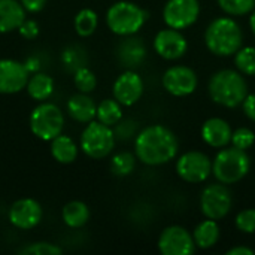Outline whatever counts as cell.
<instances>
[{
    "label": "cell",
    "mask_w": 255,
    "mask_h": 255,
    "mask_svg": "<svg viewBox=\"0 0 255 255\" xmlns=\"http://www.w3.org/2000/svg\"><path fill=\"white\" fill-rule=\"evenodd\" d=\"M136 157L148 166H161L173 160L178 154V139L175 133L160 124L143 128L134 142Z\"/></svg>",
    "instance_id": "1"
},
{
    "label": "cell",
    "mask_w": 255,
    "mask_h": 255,
    "mask_svg": "<svg viewBox=\"0 0 255 255\" xmlns=\"http://www.w3.org/2000/svg\"><path fill=\"white\" fill-rule=\"evenodd\" d=\"M208 91L217 105L224 108H236L242 105L248 96V84L241 72L224 69L211 76Z\"/></svg>",
    "instance_id": "2"
},
{
    "label": "cell",
    "mask_w": 255,
    "mask_h": 255,
    "mask_svg": "<svg viewBox=\"0 0 255 255\" xmlns=\"http://www.w3.org/2000/svg\"><path fill=\"white\" fill-rule=\"evenodd\" d=\"M244 33L241 25L227 16L214 19L205 33V42L208 49L220 57H229L236 54L242 48Z\"/></svg>",
    "instance_id": "3"
},
{
    "label": "cell",
    "mask_w": 255,
    "mask_h": 255,
    "mask_svg": "<svg viewBox=\"0 0 255 255\" xmlns=\"http://www.w3.org/2000/svg\"><path fill=\"white\" fill-rule=\"evenodd\" d=\"M251 167V160L247 151L233 148L221 149L214 163L212 173L221 184H236L247 176Z\"/></svg>",
    "instance_id": "4"
},
{
    "label": "cell",
    "mask_w": 255,
    "mask_h": 255,
    "mask_svg": "<svg viewBox=\"0 0 255 255\" xmlns=\"http://www.w3.org/2000/svg\"><path fill=\"white\" fill-rule=\"evenodd\" d=\"M148 18L146 10L131 1H117L106 13V24L118 36H131L137 33Z\"/></svg>",
    "instance_id": "5"
},
{
    "label": "cell",
    "mask_w": 255,
    "mask_h": 255,
    "mask_svg": "<svg viewBox=\"0 0 255 255\" xmlns=\"http://www.w3.org/2000/svg\"><path fill=\"white\" fill-rule=\"evenodd\" d=\"M64 127V115L54 103H40L31 111L30 130L42 140H52L61 134Z\"/></svg>",
    "instance_id": "6"
},
{
    "label": "cell",
    "mask_w": 255,
    "mask_h": 255,
    "mask_svg": "<svg viewBox=\"0 0 255 255\" xmlns=\"http://www.w3.org/2000/svg\"><path fill=\"white\" fill-rule=\"evenodd\" d=\"M115 145V133L109 126L100 121H91L87 124L81 134V148L85 155L94 160L109 155Z\"/></svg>",
    "instance_id": "7"
},
{
    "label": "cell",
    "mask_w": 255,
    "mask_h": 255,
    "mask_svg": "<svg viewBox=\"0 0 255 255\" xmlns=\"http://www.w3.org/2000/svg\"><path fill=\"white\" fill-rule=\"evenodd\" d=\"M200 208L206 218L221 220L232 209V194L224 184L208 185L200 196Z\"/></svg>",
    "instance_id": "8"
},
{
    "label": "cell",
    "mask_w": 255,
    "mask_h": 255,
    "mask_svg": "<svg viewBox=\"0 0 255 255\" xmlns=\"http://www.w3.org/2000/svg\"><path fill=\"white\" fill-rule=\"evenodd\" d=\"M176 173L181 179L190 184H199L212 173V163L209 157L200 151H190L179 157L176 163Z\"/></svg>",
    "instance_id": "9"
},
{
    "label": "cell",
    "mask_w": 255,
    "mask_h": 255,
    "mask_svg": "<svg viewBox=\"0 0 255 255\" xmlns=\"http://www.w3.org/2000/svg\"><path fill=\"white\" fill-rule=\"evenodd\" d=\"M200 13L199 0H167L163 9V18L167 27L184 30L193 25Z\"/></svg>",
    "instance_id": "10"
},
{
    "label": "cell",
    "mask_w": 255,
    "mask_h": 255,
    "mask_svg": "<svg viewBox=\"0 0 255 255\" xmlns=\"http://www.w3.org/2000/svg\"><path fill=\"white\" fill-rule=\"evenodd\" d=\"M158 250L163 255H191L196 251V242L187 229L170 226L161 232Z\"/></svg>",
    "instance_id": "11"
},
{
    "label": "cell",
    "mask_w": 255,
    "mask_h": 255,
    "mask_svg": "<svg viewBox=\"0 0 255 255\" xmlns=\"http://www.w3.org/2000/svg\"><path fill=\"white\" fill-rule=\"evenodd\" d=\"M163 87L167 93L175 97H185L196 91L197 75L193 69L187 66L169 67L163 75Z\"/></svg>",
    "instance_id": "12"
},
{
    "label": "cell",
    "mask_w": 255,
    "mask_h": 255,
    "mask_svg": "<svg viewBox=\"0 0 255 255\" xmlns=\"http://www.w3.org/2000/svg\"><path fill=\"white\" fill-rule=\"evenodd\" d=\"M30 73L24 63L10 58L0 60V94H15L25 88Z\"/></svg>",
    "instance_id": "13"
},
{
    "label": "cell",
    "mask_w": 255,
    "mask_h": 255,
    "mask_svg": "<svg viewBox=\"0 0 255 255\" xmlns=\"http://www.w3.org/2000/svg\"><path fill=\"white\" fill-rule=\"evenodd\" d=\"M43 211L34 199H19L9 209V221L19 230L34 229L42 220Z\"/></svg>",
    "instance_id": "14"
},
{
    "label": "cell",
    "mask_w": 255,
    "mask_h": 255,
    "mask_svg": "<svg viewBox=\"0 0 255 255\" xmlns=\"http://www.w3.org/2000/svg\"><path fill=\"white\" fill-rule=\"evenodd\" d=\"M154 49L164 60H178L187 52L188 43L179 30L169 27L155 34Z\"/></svg>",
    "instance_id": "15"
},
{
    "label": "cell",
    "mask_w": 255,
    "mask_h": 255,
    "mask_svg": "<svg viewBox=\"0 0 255 255\" xmlns=\"http://www.w3.org/2000/svg\"><path fill=\"white\" fill-rule=\"evenodd\" d=\"M143 93L142 78L131 69L121 73L114 84V99L118 100L123 106L134 105Z\"/></svg>",
    "instance_id": "16"
},
{
    "label": "cell",
    "mask_w": 255,
    "mask_h": 255,
    "mask_svg": "<svg viewBox=\"0 0 255 255\" xmlns=\"http://www.w3.org/2000/svg\"><path fill=\"white\" fill-rule=\"evenodd\" d=\"M117 57L120 63L127 69H134L140 66L146 57V48L140 37L127 36L123 39L117 48Z\"/></svg>",
    "instance_id": "17"
},
{
    "label": "cell",
    "mask_w": 255,
    "mask_h": 255,
    "mask_svg": "<svg viewBox=\"0 0 255 255\" xmlns=\"http://www.w3.org/2000/svg\"><path fill=\"white\" fill-rule=\"evenodd\" d=\"M232 127L223 118H209L202 127V139L212 148H224L232 142Z\"/></svg>",
    "instance_id": "18"
},
{
    "label": "cell",
    "mask_w": 255,
    "mask_h": 255,
    "mask_svg": "<svg viewBox=\"0 0 255 255\" xmlns=\"http://www.w3.org/2000/svg\"><path fill=\"white\" fill-rule=\"evenodd\" d=\"M25 19V9L18 0H0V33L18 30Z\"/></svg>",
    "instance_id": "19"
},
{
    "label": "cell",
    "mask_w": 255,
    "mask_h": 255,
    "mask_svg": "<svg viewBox=\"0 0 255 255\" xmlns=\"http://www.w3.org/2000/svg\"><path fill=\"white\" fill-rule=\"evenodd\" d=\"M67 112H69L70 118L75 120L76 123L88 124L96 118L97 106L91 97H88L85 93H79L69 99Z\"/></svg>",
    "instance_id": "20"
},
{
    "label": "cell",
    "mask_w": 255,
    "mask_h": 255,
    "mask_svg": "<svg viewBox=\"0 0 255 255\" xmlns=\"http://www.w3.org/2000/svg\"><path fill=\"white\" fill-rule=\"evenodd\" d=\"M51 154L58 163L70 164L78 157V146L69 136L58 134L51 140Z\"/></svg>",
    "instance_id": "21"
},
{
    "label": "cell",
    "mask_w": 255,
    "mask_h": 255,
    "mask_svg": "<svg viewBox=\"0 0 255 255\" xmlns=\"http://www.w3.org/2000/svg\"><path fill=\"white\" fill-rule=\"evenodd\" d=\"M196 247L202 250H209L217 245L220 241V226L217 224L215 220H205L202 221L193 233Z\"/></svg>",
    "instance_id": "22"
},
{
    "label": "cell",
    "mask_w": 255,
    "mask_h": 255,
    "mask_svg": "<svg viewBox=\"0 0 255 255\" xmlns=\"http://www.w3.org/2000/svg\"><path fill=\"white\" fill-rule=\"evenodd\" d=\"M63 221L67 227L70 229H79L85 226L90 220V209L85 203L79 200L69 202L61 212Z\"/></svg>",
    "instance_id": "23"
},
{
    "label": "cell",
    "mask_w": 255,
    "mask_h": 255,
    "mask_svg": "<svg viewBox=\"0 0 255 255\" xmlns=\"http://www.w3.org/2000/svg\"><path fill=\"white\" fill-rule=\"evenodd\" d=\"M25 88H27L28 96L33 100L43 102L51 97V94L54 91V81L51 76H48L45 73H34L33 76L28 78Z\"/></svg>",
    "instance_id": "24"
},
{
    "label": "cell",
    "mask_w": 255,
    "mask_h": 255,
    "mask_svg": "<svg viewBox=\"0 0 255 255\" xmlns=\"http://www.w3.org/2000/svg\"><path fill=\"white\" fill-rule=\"evenodd\" d=\"M121 103L118 100H112V99H105L103 102H100V105L97 106V120L105 124V126H117V123L121 121L123 118V109H121Z\"/></svg>",
    "instance_id": "25"
},
{
    "label": "cell",
    "mask_w": 255,
    "mask_h": 255,
    "mask_svg": "<svg viewBox=\"0 0 255 255\" xmlns=\"http://www.w3.org/2000/svg\"><path fill=\"white\" fill-rule=\"evenodd\" d=\"M99 24V16L91 9H82L75 16V30L81 37L91 36Z\"/></svg>",
    "instance_id": "26"
},
{
    "label": "cell",
    "mask_w": 255,
    "mask_h": 255,
    "mask_svg": "<svg viewBox=\"0 0 255 255\" xmlns=\"http://www.w3.org/2000/svg\"><path fill=\"white\" fill-rule=\"evenodd\" d=\"M61 61L67 72H76L81 67H85L87 64V54L85 49L79 45H70L67 46L61 54Z\"/></svg>",
    "instance_id": "27"
},
{
    "label": "cell",
    "mask_w": 255,
    "mask_h": 255,
    "mask_svg": "<svg viewBox=\"0 0 255 255\" xmlns=\"http://www.w3.org/2000/svg\"><path fill=\"white\" fill-rule=\"evenodd\" d=\"M235 64L242 75L255 76V48L245 46L235 54Z\"/></svg>",
    "instance_id": "28"
},
{
    "label": "cell",
    "mask_w": 255,
    "mask_h": 255,
    "mask_svg": "<svg viewBox=\"0 0 255 255\" xmlns=\"http://www.w3.org/2000/svg\"><path fill=\"white\" fill-rule=\"evenodd\" d=\"M136 157L131 152H120L114 155L111 161V169L117 176H127L134 170Z\"/></svg>",
    "instance_id": "29"
},
{
    "label": "cell",
    "mask_w": 255,
    "mask_h": 255,
    "mask_svg": "<svg viewBox=\"0 0 255 255\" xmlns=\"http://www.w3.org/2000/svg\"><path fill=\"white\" fill-rule=\"evenodd\" d=\"M217 1L226 13L233 16L250 13L255 7V0H217Z\"/></svg>",
    "instance_id": "30"
},
{
    "label": "cell",
    "mask_w": 255,
    "mask_h": 255,
    "mask_svg": "<svg viewBox=\"0 0 255 255\" xmlns=\"http://www.w3.org/2000/svg\"><path fill=\"white\" fill-rule=\"evenodd\" d=\"M73 81H75V85L76 88L81 91V93H91L94 91L96 85H97V78L96 75L85 66V67H81L75 72V76H73Z\"/></svg>",
    "instance_id": "31"
},
{
    "label": "cell",
    "mask_w": 255,
    "mask_h": 255,
    "mask_svg": "<svg viewBox=\"0 0 255 255\" xmlns=\"http://www.w3.org/2000/svg\"><path fill=\"white\" fill-rule=\"evenodd\" d=\"M18 253L22 255H60L63 250L58 245L49 242H36V244L25 245Z\"/></svg>",
    "instance_id": "32"
},
{
    "label": "cell",
    "mask_w": 255,
    "mask_h": 255,
    "mask_svg": "<svg viewBox=\"0 0 255 255\" xmlns=\"http://www.w3.org/2000/svg\"><path fill=\"white\" fill-rule=\"evenodd\" d=\"M255 142L254 131L248 127H239L238 130L233 131L232 134V143L233 146L247 151L248 148H251Z\"/></svg>",
    "instance_id": "33"
},
{
    "label": "cell",
    "mask_w": 255,
    "mask_h": 255,
    "mask_svg": "<svg viewBox=\"0 0 255 255\" xmlns=\"http://www.w3.org/2000/svg\"><path fill=\"white\" fill-rule=\"evenodd\" d=\"M236 227L242 233H255V209L241 211L236 217Z\"/></svg>",
    "instance_id": "34"
},
{
    "label": "cell",
    "mask_w": 255,
    "mask_h": 255,
    "mask_svg": "<svg viewBox=\"0 0 255 255\" xmlns=\"http://www.w3.org/2000/svg\"><path fill=\"white\" fill-rule=\"evenodd\" d=\"M136 130H137V123L136 121L124 120V121L117 123V128L114 130V133H115V137H118L121 140H124V139L127 140L134 134Z\"/></svg>",
    "instance_id": "35"
},
{
    "label": "cell",
    "mask_w": 255,
    "mask_h": 255,
    "mask_svg": "<svg viewBox=\"0 0 255 255\" xmlns=\"http://www.w3.org/2000/svg\"><path fill=\"white\" fill-rule=\"evenodd\" d=\"M19 34L25 39H34L39 34V24L34 19H24L18 28Z\"/></svg>",
    "instance_id": "36"
},
{
    "label": "cell",
    "mask_w": 255,
    "mask_h": 255,
    "mask_svg": "<svg viewBox=\"0 0 255 255\" xmlns=\"http://www.w3.org/2000/svg\"><path fill=\"white\" fill-rule=\"evenodd\" d=\"M242 105H244L245 115L255 123V94H248Z\"/></svg>",
    "instance_id": "37"
},
{
    "label": "cell",
    "mask_w": 255,
    "mask_h": 255,
    "mask_svg": "<svg viewBox=\"0 0 255 255\" xmlns=\"http://www.w3.org/2000/svg\"><path fill=\"white\" fill-rule=\"evenodd\" d=\"M19 1L24 6V9L27 12H31V13L40 12L46 4V0H19Z\"/></svg>",
    "instance_id": "38"
},
{
    "label": "cell",
    "mask_w": 255,
    "mask_h": 255,
    "mask_svg": "<svg viewBox=\"0 0 255 255\" xmlns=\"http://www.w3.org/2000/svg\"><path fill=\"white\" fill-rule=\"evenodd\" d=\"M24 66H25V69L28 70V73H34V72H37L39 67H40L39 60H37L36 57H30V58L24 63Z\"/></svg>",
    "instance_id": "39"
},
{
    "label": "cell",
    "mask_w": 255,
    "mask_h": 255,
    "mask_svg": "<svg viewBox=\"0 0 255 255\" xmlns=\"http://www.w3.org/2000/svg\"><path fill=\"white\" fill-rule=\"evenodd\" d=\"M253 250L247 248V247H235L232 250L227 251V255H253Z\"/></svg>",
    "instance_id": "40"
},
{
    "label": "cell",
    "mask_w": 255,
    "mask_h": 255,
    "mask_svg": "<svg viewBox=\"0 0 255 255\" xmlns=\"http://www.w3.org/2000/svg\"><path fill=\"white\" fill-rule=\"evenodd\" d=\"M250 27H251L253 33H254V34H255V9H254V10H253L251 16H250Z\"/></svg>",
    "instance_id": "41"
}]
</instances>
